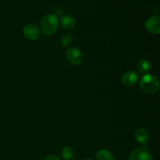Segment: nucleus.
<instances>
[{
    "instance_id": "obj_1",
    "label": "nucleus",
    "mask_w": 160,
    "mask_h": 160,
    "mask_svg": "<svg viewBox=\"0 0 160 160\" xmlns=\"http://www.w3.org/2000/svg\"><path fill=\"white\" fill-rule=\"evenodd\" d=\"M141 89L145 93L155 94L159 91V82L156 76L150 73H145L139 83Z\"/></svg>"
},
{
    "instance_id": "obj_2",
    "label": "nucleus",
    "mask_w": 160,
    "mask_h": 160,
    "mask_svg": "<svg viewBox=\"0 0 160 160\" xmlns=\"http://www.w3.org/2000/svg\"><path fill=\"white\" fill-rule=\"evenodd\" d=\"M40 26L44 34L52 35L59 28V19L55 14H48L42 18Z\"/></svg>"
},
{
    "instance_id": "obj_3",
    "label": "nucleus",
    "mask_w": 160,
    "mask_h": 160,
    "mask_svg": "<svg viewBox=\"0 0 160 160\" xmlns=\"http://www.w3.org/2000/svg\"><path fill=\"white\" fill-rule=\"evenodd\" d=\"M66 56L69 62L75 66L81 65L84 60V56H83L81 50L75 47H72V48L67 49V52H66Z\"/></svg>"
},
{
    "instance_id": "obj_4",
    "label": "nucleus",
    "mask_w": 160,
    "mask_h": 160,
    "mask_svg": "<svg viewBox=\"0 0 160 160\" xmlns=\"http://www.w3.org/2000/svg\"><path fill=\"white\" fill-rule=\"evenodd\" d=\"M23 33L24 37L28 40L34 42L40 38L41 30L39 29L37 25L34 24V23H28L23 28Z\"/></svg>"
},
{
    "instance_id": "obj_5",
    "label": "nucleus",
    "mask_w": 160,
    "mask_h": 160,
    "mask_svg": "<svg viewBox=\"0 0 160 160\" xmlns=\"http://www.w3.org/2000/svg\"><path fill=\"white\" fill-rule=\"evenodd\" d=\"M145 28L152 34H159L160 33V17L158 15H153L148 17L145 23Z\"/></svg>"
},
{
    "instance_id": "obj_6",
    "label": "nucleus",
    "mask_w": 160,
    "mask_h": 160,
    "mask_svg": "<svg viewBox=\"0 0 160 160\" xmlns=\"http://www.w3.org/2000/svg\"><path fill=\"white\" fill-rule=\"evenodd\" d=\"M129 160H152V156L146 148H138L131 153Z\"/></svg>"
},
{
    "instance_id": "obj_7",
    "label": "nucleus",
    "mask_w": 160,
    "mask_h": 160,
    "mask_svg": "<svg viewBox=\"0 0 160 160\" xmlns=\"http://www.w3.org/2000/svg\"><path fill=\"white\" fill-rule=\"evenodd\" d=\"M138 81V74L134 70H128L123 74L121 82L126 87H132Z\"/></svg>"
},
{
    "instance_id": "obj_8",
    "label": "nucleus",
    "mask_w": 160,
    "mask_h": 160,
    "mask_svg": "<svg viewBox=\"0 0 160 160\" xmlns=\"http://www.w3.org/2000/svg\"><path fill=\"white\" fill-rule=\"evenodd\" d=\"M134 138H135L138 143L141 144V145H145L148 142V139H149V134L146 129L141 128L135 131Z\"/></svg>"
},
{
    "instance_id": "obj_9",
    "label": "nucleus",
    "mask_w": 160,
    "mask_h": 160,
    "mask_svg": "<svg viewBox=\"0 0 160 160\" xmlns=\"http://www.w3.org/2000/svg\"><path fill=\"white\" fill-rule=\"evenodd\" d=\"M60 24L64 29L71 30L76 24L74 18L70 15H63L60 18Z\"/></svg>"
},
{
    "instance_id": "obj_10",
    "label": "nucleus",
    "mask_w": 160,
    "mask_h": 160,
    "mask_svg": "<svg viewBox=\"0 0 160 160\" xmlns=\"http://www.w3.org/2000/svg\"><path fill=\"white\" fill-rule=\"evenodd\" d=\"M97 160H115L112 152L106 149H101L96 154Z\"/></svg>"
},
{
    "instance_id": "obj_11",
    "label": "nucleus",
    "mask_w": 160,
    "mask_h": 160,
    "mask_svg": "<svg viewBox=\"0 0 160 160\" xmlns=\"http://www.w3.org/2000/svg\"><path fill=\"white\" fill-rule=\"evenodd\" d=\"M138 69L140 73H145V74L151 69V64H150L149 61L148 59H142L139 60L138 62Z\"/></svg>"
},
{
    "instance_id": "obj_12",
    "label": "nucleus",
    "mask_w": 160,
    "mask_h": 160,
    "mask_svg": "<svg viewBox=\"0 0 160 160\" xmlns=\"http://www.w3.org/2000/svg\"><path fill=\"white\" fill-rule=\"evenodd\" d=\"M62 156L65 160H72L74 156V151L70 146H66L62 150Z\"/></svg>"
},
{
    "instance_id": "obj_13",
    "label": "nucleus",
    "mask_w": 160,
    "mask_h": 160,
    "mask_svg": "<svg viewBox=\"0 0 160 160\" xmlns=\"http://www.w3.org/2000/svg\"><path fill=\"white\" fill-rule=\"evenodd\" d=\"M72 41H73V37H72V34L70 33H67L65 34L62 37L61 39V42H62V45L63 47H67L71 44Z\"/></svg>"
},
{
    "instance_id": "obj_14",
    "label": "nucleus",
    "mask_w": 160,
    "mask_h": 160,
    "mask_svg": "<svg viewBox=\"0 0 160 160\" xmlns=\"http://www.w3.org/2000/svg\"><path fill=\"white\" fill-rule=\"evenodd\" d=\"M45 160H61L57 156H55V155H52V156H48V157L45 158Z\"/></svg>"
},
{
    "instance_id": "obj_15",
    "label": "nucleus",
    "mask_w": 160,
    "mask_h": 160,
    "mask_svg": "<svg viewBox=\"0 0 160 160\" xmlns=\"http://www.w3.org/2000/svg\"><path fill=\"white\" fill-rule=\"evenodd\" d=\"M86 160H94V159H87Z\"/></svg>"
},
{
    "instance_id": "obj_16",
    "label": "nucleus",
    "mask_w": 160,
    "mask_h": 160,
    "mask_svg": "<svg viewBox=\"0 0 160 160\" xmlns=\"http://www.w3.org/2000/svg\"><path fill=\"white\" fill-rule=\"evenodd\" d=\"M0 83H1V78H0Z\"/></svg>"
}]
</instances>
